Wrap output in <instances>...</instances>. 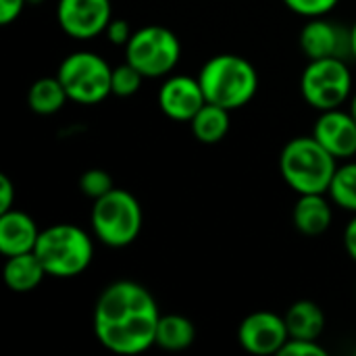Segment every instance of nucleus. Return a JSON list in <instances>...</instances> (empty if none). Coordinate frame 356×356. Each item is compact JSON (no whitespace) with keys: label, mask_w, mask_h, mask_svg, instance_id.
Returning <instances> with one entry per match:
<instances>
[{"label":"nucleus","mask_w":356,"mask_h":356,"mask_svg":"<svg viewBox=\"0 0 356 356\" xmlns=\"http://www.w3.org/2000/svg\"><path fill=\"white\" fill-rule=\"evenodd\" d=\"M161 313L148 288L131 280L108 284L94 305L96 340L113 355L136 356L154 346Z\"/></svg>","instance_id":"1"},{"label":"nucleus","mask_w":356,"mask_h":356,"mask_svg":"<svg viewBox=\"0 0 356 356\" xmlns=\"http://www.w3.org/2000/svg\"><path fill=\"white\" fill-rule=\"evenodd\" d=\"M198 81L207 102L238 111L259 92V73L254 65L240 54H215L198 71Z\"/></svg>","instance_id":"2"},{"label":"nucleus","mask_w":356,"mask_h":356,"mask_svg":"<svg viewBox=\"0 0 356 356\" xmlns=\"http://www.w3.org/2000/svg\"><path fill=\"white\" fill-rule=\"evenodd\" d=\"M336 169L338 159L313 134L292 138L280 152V173L296 194H327Z\"/></svg>","instance_id":"3"},{"label":"nucleus","mask_w":356,"mask_h":356,"mask_svg":"<svg viewBox=\"0 0 356 356\" xmlns=\"http://www.w3.org/2000/svg\"><path fill=\"white\" fill-rule=\"evenodd\" d=\"M33 252L50 277L71 280L88 271L92 265L94 240L75 223H54L42 229Z\"/></svg>","instance_id":"4"},{"label":"nucleus","mask_w":356,"mask_h":356,"mask_svg":"<svg viewBox=\"0 0 356 356\" xmlns=\"http://www.w3.org/2000/svg\"><path fill=\"white\" fill-rule=\"evenodd\" d=\"M142 223L140 200L123 188H113L108 194L96 198L90 211L94 238L108 248L131 246L142 232Z\"/></svg>","instance_id":"5"},{"label":"nucleus","mask_w":356,"mask_h":356,"mask_svg":"<svg viewBox=\"0 0 356 356\" xmlns=\"http://www.w3.org/2000/svg\"><path fill=\"white\" fill-rule=\"evenodd\" d=\"M67 96L75 104L92 106L113 94V67L92 50L67 54L56 71Z\"/></svg>","instance_id":"6"},{"label":"nucleus","mask_w":356,"mask_h":356,"mask_svg":"<svg viewBox=\"0 0 356 356\" xmlns=\"http://www.w3.org/2000/svg\"><path fill=\"white\" fill-rule=\"evenodd\" d=\"M181 58L179 38L165 25H144L125 44V60L146 79L167 77Z\"/></svg>","instance_id":"7"},{"label":"nucleus","mask_w":356,"mask_h":356,"mask_svg":"<svg viewBox=\"0 0 356 356\" xmlns=\"http://www.w3.org/2000/svg\"><path fill=\"white\" fill-rule=\"evenodd\" d=\"M300 94L315 111L342 108L350 102L353 73L344 58H317L309 60L300 73Z\"/></svg>","instance_id":"8"},{"label":"nucleus","mask_w":356,"mask_h":356,"mask_svg":"<svg viewBox=\"0 0 356 356\" xmlns=\"http://www.w3.org/2000/svg\"><path fill=\"white\" fill-rule=\"evenodd\" d=\"M113 19L111 0H58L56 23L73 40H94Z\"/></svg>","instance_id":"9"},{"label":"nucleus","mask_w":356,"mask_h":356,"mask_svg":"<svg viewBox=\"0 0 356 356\" xmlns=\"http://www.w3.org/2000/svg\"><path fill=\"white\" fill-rule=\"evenodd\" d=\"M302 54L309 60L317 58H353L350 29L325 17H315L305 23L298 35Z\"/></svg>","instance_id":"10"},{"label":"nucleus","mask_w":356,"mask_h":356,"mask_svg":"<svg viewBox=\"0 0 356 356\" xmlns=\"http://www.w3.org/2000/svg\"><path fill=\"white\" fill-rule=\"evenodd\" d=\"M288 340L286 319L271 311H254L244 317L238 327V342L250 355H280Z\"/></svg>","instance_id":"11"},{"label":"nucleus","mask_w":356,"mask_h":356,"mask_svg":"<svg viewBox=\"0 0 356 356\" xmlns=\"http://www.w3.org/2000/svg\"><path fill=\"white\" fill-rule=\"evenodd\" d=\"M156 102L165 117L179 123H190L192 117L207 104V98L198 77L169 75L159 90Z\"/></svg>","instance_id":"12"},{"label":"nucleus","mask_w":356,"mask_h":356,"mask_svg":"<svg viewBox=\"0 0 356 356\" xmlns=\"http://www.w3.org/2000/svg\"><path fill=\"white\" fill-rule=\"evenodd\" d=\"M313 136L338 161L356 156V119L350 111H321L315 119Z\"/></svg>","instance_id":"13"},{"label":"nucleus","mask_w":356,"mask_h":356,"mask_svg":"<svg viewBox=\"0 0 356 356\" xmlns=\"http://www.w3.org/2000/svg\"><path fill=\"white\" fill-rule=\"evenodd\" d=\"M40 234H42V229H38V223L27 213L17 211V209L0 213V252H2V257H15V254L35 250Z\"/></svg>","instance_id":"14"},{"label":"nucleus","mask_w":356,"mask_h":356,"mask_svg":"<svg viewBox=\"0 0 356 356\" xmlns=\"http://www.w3.org/2000/svg\"><path fill=\"white\" fill-rule=\"evenodd\" d=\"M327 194H298L292 211L294 227L305 236H321L332 227L334 207Z\"/></svg>","instance_id":"15"},{"label":"nucleus","mask_w":356,"mask_h":356,"mask_svg":"<svg viewBox=\"0 0 356 356\" xmlns=\"http://www.w3.org/2000/svg\"><path fill=\"white\" fill-rule=\"evenodd\" d=\"M2 275H4V284L8 286L10 292L27 294V292L35 290L48 273H46L42 261L38 259V254L31 250V252L15 254V257H6Z\"/></svg>","instance_id":"16"},{"label":"nucleus","mask_w":356,"mask_h":356,"mask_svg":"<svg viewBox=\"0 0 356 356\" xmlns=\"http://www.w3.org/2000/svg\"><path fill=\"white\" fill-rule=\"evenodd\" d=\"M290 338L319 340L325 330V315L313 300H296L284 315Z\"/></svg>","instance_id":"17"},{"label":"nucleus","mask_w":356,"mask_h":356,"mask_svg":"<svg viewBox=\"0 0 356 356\" xmlns=\"http://www.w3.org/2000/svg\"><path fill=\"white\" fill-rule=\"evenodd\" d=\"M229 113L232 111H227L223 106L207 102L190 121L192 136L200 144H219L229 134V125H232Z\"/></svg>","instance_id":"18"},{"label":"nucleus","mask_w":356,"mask_h":356,"mask_svg":"<svg viewBox=\"0 0 356 356\" xmlns=\"http://www.w3.org/2000/svg\"><path fill=\"white\" fill-rule=\"evenodd\" d=\"M194 340H196V327L188 317L175 313L161 315L156 325V338H154V344L159 348L169 353H179L190 348Z\"/></svg>","instance_id":"19"},{"label":"nucleus","mask_w":356,"mask_h":356,"mask_svg":"<svg viewBox=\"0 0 356 356\" xmlns=\"http://www.w3.org/2000/svg\"><path fill=\"white\" fill-rule=\"evenodd\" d=\"M69 100L60 79L54 77H40L35 79L29 90H27V106L35 113V115H54L58 113L65 102Z\"/></svg>","instance_id":"20"},{"label":"nucleus","mask_w":356,"mask_h":356,"mask_svg":"<svg viewBox=\"0 0 356 356\" xmlns=\"http://www.w3.org/2000/svg\"><path fill=\"white\" fill-rule=\"evenodd\" d=\"M327 196L332 198L334 207L356 215V161L338 165Z\"/></svg>","instance_id":"21"},{"label":"nucleus","mask_w":356,"mask_h":356,"mask_svg":"<svg viewBox=\"0 0 356 356\" xmlns=\"http://www.w3.org/2000/svg\"><path fill=\"white\" fill-rule=\"evenodd\" d=\"M144 79L146 77L134 65H129L125 60L123 65L113 67V81H111L113 94L119 96V98H129V96H134V94L140 92Z\"/></svg>","instance_id":"22"},{"label":"nucleus","mask_w":356,"mask_h":356,"mask_svg":"<svg viewBox=\"0 0 356 356\" xmlns=\"http://www.w3.org/2000/svg\"><path fill=\"white\" fill-rule=\"evenodd\" d=\"M113 188H115V181H113L111 173L104 171V169H98V167L83 171L81 177H79V190H81V194L88 196V198H92V200L108 194Z\"/></svg>","instance_id":"23"},{"label":"nucleus","mask_w":356,"mask_h":356,"mask_svg":"<svg viewBox=\"0 0 356 356\" xmlns=\"http://www.w3.org/2000/svg\"><path fill=\"white\" fill-rule=\"evenodd\" d=\"M284 4L294 13L305 19H315V17H325L330 15L340 0H284Z\"/></svg>","instance_id":"24"},{"label":"nucleus","mask_w":356,"mask_h":356,"mask_svg":"<svg viewBox=\"0 0 356 356\" xmlns=\"http://www.w3.org/2000/svg\"><path fill=\"white\" fill-rule=\"evenodd\" d=\"M280 356H327V350L317 342V340H298L290 338Z\"/></svg>","instance_id":"25"},{"label":"nucleus","mask_w":356,"mask_h":356,"mask_svg":"<svg viewBox=\"0 0 356 356\" xmlns=\"http://www.w3.org/2000/svg\"><path fill=\"white\" fill-rule=\"evenodd\" d=\"M104 35H106V40L113 44V46H123L125 48V44L131 40V35H134V29H131V25H129V21L127 19H121V17H113L111 19V23H108V27H106V31H104Z\"/></svg>","instance_id":"26"},{"label":"nucleus","mask_w":356,"mask_h":356,"mask_svg":"<svg viewBox=\"0 0 356 356\" xmlns=\"http://www.w3.org/2000/svg\"><path fill=\"white\" fill-rule=\"evenodd\" d=\"M25 6H27V0H0V23L10 25L13 21L21 17Z\"/></svg>","instance_id":"27"},{"label":"nucleus","mask_w":356,"mask_h":356,"mask_svg":"<svg viewBox=\"0 0 356 356\" xmlns=\"http://www.w3.org/2000/svg\"><path fill=\"white\" fill-rule=\"evenodd\" d=\"M13 202H15V186L6 173H0V213L10 211Z\"/></svg>","instance_id":"28"},{"label":"nucleus","mask_w":356,"mask_h":356,"mask_svg":"<svg viewBox=\"0 0 356 356\" xmlns=\"http://www.w3.org/2000/svg\"><path fill=\"white\" fill-rule=\"evenodd\" d=\"M344 248L348 252V257L356 263V215L348 221V225L344 227V236H342Z\"/></svg>","instance_id":"29"},{"label":"nucleus","mask_w":356,"mask_h":356,"mask_svg":"<svg viewBox=\"0 0 356 356\" xmlns=\"http://www.w3.org/2000/svg\"><path fill=\"white\" fill-rule=\"evenodd\" d=\"M350 42H353V58L356 60V21L350 25Z\"/></svg>","instance_id":"30"},{"label":"nucleus","mask_w":356,"mask_h":356,"mask_svg":"<svg viewBox=\"0 0 356 356\" xmlns=\"http://www.w3.org/2000/svg\"><path fill=\"white\" fill-rule=\"evenodd\" d=\"M348 111L353 113V117L356 119V92L350 96V106H348Z\"/></svg>","instance_id":"31"},{"label":"nucleus","mask_w":356,"mask_h":356,"mask_svg":"<svg viewBox=\"0 0 356 356\" xmlns=\"http://www.w3.org/2000/svg\"><path fill=\"white\" fill-rule=\"evenodd\" d=\"M44 0H27V4H31V6H38V4H42Z\"/></svg>","instance_id":"32"},{"label":"nucleus","mask_w":356,"mask_h":356,"mask_svg":"<svg viewBox=\"0 0 356 356\" xmlns=\"http://www.w3.org/2000/svg\"><path fill=\"white\" fill-rule=\"evenodd\" d=\"M355 355H356V348H355Z\"/></svg>","instance_id":"33"}]
</instances>
